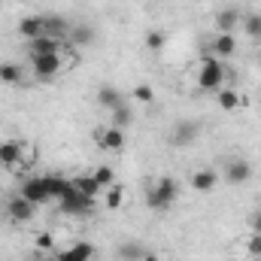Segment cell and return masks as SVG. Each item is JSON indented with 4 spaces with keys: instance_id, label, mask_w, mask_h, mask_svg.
<instances>
[{
    "instance_id": "obj_1",
    "label": "cell",
    "mask_w": 261,
    "mask_h": 261,
    "mask_svg": "<svg viewBox=\"0 0 261 261\" xmlns=\"http://www.w3.org/2000/svg\"><path fill=\"white\" fill-rule=\"evenodd\" d=\"M176 197H179V182H176L173 176H161V179L152 186V192H149V197H146V203H149V210L164 213V210H170V206L176 203Z\"/></svg>"
},
{
    "instance_id": "obj_2",
    "label": "cell",
    "mask_w": 261,
    "mask_h": 261,
    "mask_svg": "<svg viewBox=\"0 0 261 261\" xmlns=\"http://www.w3.org/2000/svg\"><path fill=\"white\" fill-rule=\"evenodd\" d=\"M225 76H228V70H225V64H222L216 55H206V58H200L197 85H200L203 91H219V88H222V82H225Z\"/></svg>"
},
{
    "instance_id": "obj_3",
    "label": "cell",
    "mask_w": 261,
    "mask_h": 261,
    "mask_svg": "<svg viewBox=\"0 0 261 261\" xmlns=\"http://www.w3.org/2000/svg\"><path fill=\"white\" fill-rule=\"evenodd\" d=\"M58 206L64 210L67 216H88V213H94V210H97V197L82 195V192L73 186V189H70V192L58 200Z\"/></svg>"
},
{
    "instance_id": "obj_4",
    "label": "cell",
    "mask_w": 261,
    "mask_h": 261,
    "mask_svg": "<svg viewBox=\"0 0 261 261\" xmlns=\"http://www.w3.org/2000/svg\"><path fill=\"white\" fill-rule=\"evenodd\" d=\"M31 70L37 79H55L64 70V58L61 55H31Z\"/></svg>"
},
{
    "instance_id": "obj_5",
    "label": "cell",
    "mask_w": 261,
    "mask_h": 261,
    "mask_svg": "<svg viewBox=\"0 0 261 261\" xmlns=\"http://www.w3.org/2000/svg\"><path fill=\"white\" fill-rule=\"evenodd\" d=\"M34 216H37V203H31L28 197L12 195L6 200V219H12L15 225H24V222H31Z\"/></svg>"
},
{
    "instance_id": "obj_6",
    "label": "cell",
    "mask_w": 261,
    "mask_h": 261,
    "mask_svg": "<svg viewBox=\"0 0 261 261\" xmlns=\"http://www.w3.org/2000/svg\"><path fill=\"white\" fill-rule=\"evenodd\" d=\"M94 143L103 149V152H122L125 149V130L119 128H94Z\"/></svg>"
},
{
    "instance_id": "obj_7",
    "label": "cell",
    "mask_w": 261,
    "mask_h": 261,
    "mask_svg": "<svg viewBox=\"0 0 261 261\" xmlns=\"http://www.w3.org/2000/svg\"><path fill=\"white\" fill-rule=\"evenodd\" d=\"M197 137H200V125L192 122V119H186V122H176L173 125V134H170V143L173 146H179V149H186V146H192Z\"/></svg>"
},
{
    "instance_id": "obj_8",
    "label": "cell",
    "mask_w": 261,
    "mask_h": 261,
    "mask_svg": "<svg viewBox=\"0 0 261 261\" xmlns=\"http://www.w3.org/2000/svg\"><path fill=\"white\" fill-rule=\"evenodd\" d=\"M21 197H28L31 203H46V200H52L49 197V192H46V179L43 176H28L24 182H21V192H18Z\"/></svg>"
},
{
    "instance_id": "obj_9",
    "label": "cell",
    "mask_w": 261,
    "mask_h": 261,
    "mask_svg": "<svg viewBox=\"0 0 261 261\" xmlns=\"http://www.w3.org/2000/svg\"><path fill=\"white\" fill-rule=\"evenodd\" d=\"M21 158H24V143H18V140H3L0 143V167L12 170V167L21 164Z\"/></svg>"
},
{
    "instance_id": "obj_10",
    "label": "cell",
    "mask_w": 261,
    "mask_h": 261,
    "mask_svg": "<svg viewBox=\"0 0 261 261\" xmlns=\"http://www.w3.org/2000/svg\"><path fill=\"white\" fill-rule=\"evenodd\" d=\"M94 252H97V249H94L88 240H79V243H73L70 249H55V261H91Z\"/></svg>"
},
{
    "instance_id": "obj_11",
    "label": "cell",
    "mask_w": 261,
    "mask_h": 261,
    "mask_svg": "<svg viewBox=\"0 0 261 261\" xmlns=\"http://www.w3.org/2000/svg\"><path fill=\"white\" fill-rule=\"evenodd\" d=\"M225 179H228L231 186H243L246 179H252V164L243 161V158H231V161L225 164Z\"/></svg>"
},
{
    "instance_id": "obj_12",
    "label": "cell",
    "mask_w": 261,
    "mask_h": 261,
    "mask_svg": "<svg viewBox=\"0 0 261 261\" xmlns=\"http://www.w3.org/2000/svg\"><path fill=\"white\" fill-rule=\"evenodd\" d=\"M64 52V40L55 37H37L28 43V55H61Z\"/></svg>"
},
{
    "instance_id": "obj_13",
    "label": "cell",
    "mask_w": 261,
    "mask_h": 261,
    "mask_svg": "<svg viewBox=\"0 0 261 261\" xmlns=\"http://www.w3.org/2000/svg\"><path fill=\"white\" fill-rule=\"evenodd\" d=\"M240 9H234V6H225V9H219L216 12V31L219 34H234V28L240 24Z\"/></svg>"
},
{
    "instance_id": "obj_14",
    "label": "cell",
    "mask_w": 261,
    "mask_h": 261,
    "mask_svg": "<svg viewBox=\"0 0 261 261\" xmlns=\"http://www.w3.org/2000/svg\"><path fill=\"white\" fill-rule=\"evenodd\" d=\"M97 103L113 113V110H119V107L128 103V100H125V94H122L116 85H100V88H97Z\"/></svg>"
},
{
    "instance_id": "obj_15",
    "label": "cell",
    "mask_w": 261,
    "mask_h": 261,
    "mask_svg": "<svg viewBox=\"0 0 261 261\" xmlns=\"http://www.w3.org/2000/svg\"><path fill=\"white\" fill-rule=\"evenodd\" d=\"M43 179H46V192H49L52 200H61V197L73 189V179H67V176H61V173H46Z\"/></svg>"
},
{
    "instance_id": "obj_16",
    "label": "cell",
    "mask_w": 261,
    "mask_h": 261,
    "mask_svg": "<svg viewBox=\"0 0 261 261\" xmlns=\"http://www.w3.org/2000/svg\"><path fill=\"white\" fill-rule=\"evenodd\" d=\"M67 34H70V24H67L61 15H43V37L64 40Z\"/></svg>"
},
{
    "instance_id": "obj_17",
    "label": "cell",
    "mask_w": 261,
    "mask_h": 261,
    "mask_svg": "<svg viewBox=\"0 0 261 261\" xmlns=\"http://www.w3.org/2000/svg\"><path fill=\"white\" fill-rule=\"evenodd\" d=\"M18 34L31 43V40H37V37H43V15H24L21 21H18Z\"/></svg>"
},
{
    "instance_id": "obj_18",
    "label": "cell",
    "mask_w": 261,
    "mask_h": 261,
    "mask_svg": "<svg viewBox=\"0 0 261 261\" xmlns=\"http://www.w3.org/2000/svg\"><path fill=\"white\" fill-rule=\"evenodd\" d=\"M237 52V37L234 34H216L213 40V55L216 58H231Z\"/></svg>"
},
{
    "instance_id": "obj_19",
    "label": "cell",
    "mask_w": 261,
    "mask_h": 261,
    "mask_svg": "<svg viewBox=\"0 0 261 261\" xmlns=\"http://www.w3.org/2000/svg\"><path fill=\"white\" fill-rule=\"evenodd\" d=\"M216 182H219L216 170H195L192 173V189H197V192H213Z\"/></svg>"
},
{
    "instance_id": "obj_20",
    "label": "cell",
    "mask_w": 261,
    "mask_h": 261,
    "mask_svg": "<svg viewBox=\"0 0 261 261\" xmlns=\"http://www.w3.org/2000/svg\"><path fill=\"white\" fill-rule=\"evenodd\" d=\"M21 79H24V70L18 64H9V61L0 64V82H6V85H21Z\"/></svg>"
},
{
    "instance_id": "obj_21",
    "label": "cell",
    "mask_w": 261,
    "mask_h": 261,
    "mask_svg": "<svg viewBox=\"0 0 261 261\" xmlns=\"http://www.w3.org/2000/svg\"><path fill=\"white\" fill-rule=\"evenodd\" d=\"M146 246L143 243H122L119 246V261H143L146 258Z\"/></svg>"
},
{
    "instance_id": "obj_22",
    "label": "cell",
    "mask_w": 261,
    "mask_h": 261,
    "mask_svg": "<svg viewBox=\"0 0 261 261\" xmlns=\"http://www.w3.org/2000/svg\"><path fill=\"white\" fill-rule=\"evenodd\" d=\"M73 186H76V189H79L82 195H88V197H97L100 192H103V189H100V186L94 182V176H91V173H82V176H73Z\"/></svg>"
},
{
    "instance_id": "obj_23",
    "label": "cell",
    "mask_w": 261,
    "mask_h": 261,
    "mask_svg": "<svg viewBox=\"0 0 261 261\" xmlns=\"http://www.w3.org/2000/svg\"><path fill=\"white\" fill-rule=\"evenodd\" d=\"M134 125V110H130L128 103H122L119 110H113V128H119V130H125Z\"/></svg>"
},
{
    "instance_id": "obj_24",
    "label": "cell",
    "mask_w": 261,
    "mask_h": 261,
    "mask_svg": "<svg viewBox=\"0 0 261 261\" xmlns=\"http://www.w3.org/2000/svg\"><path fill=\"white\" fill-rule=\"evenodd\" d=\"M219 107L222 110H240L243 100H240V94L234 88H219Z\"/></svg>"
},
{
    "instance_id": "obj_25",
    "label": "cell",
    "mask_w": 261,
    "mask_h": 261,
    "mask_svg": "<svg viewBox=\"0 0 261 261\" xmlns=\"http://www.w3.org/2000/svg\"><path fill=\"white\" fill-rule=\"evenodd\" d=\"M240 24H243V31L249 34V40H261V15H258V12L243 15V18H240Z\"/></svg>"
},
{
    "instance_id": "obj_26",
    "label": "cell",
    "mask_w": 261,
    "mask_h": 261,
    "mask_svg": "<svg viewBox=\"0 0 261 261\" xmlns=\"http://www.w3.org/2000/svg\"><path fill=\"white\" fill-rule=\"evenodd\" d=\"M91 176H94V182H97L103 192H107L110 186H116V170H113V167H107V164H103V167H97Z\"/></svg>"
},
{
    "instance_id": "obj_27",
    "label": "cell",
    "mask_w": 261,
    "mask_h": 261,
    "mask_svg": "<svg viewBox=\"0 0 261 261\" xmlns=\"http://www.w3.org/2000/svg\"><path fill=\"white\" fill-rule=\"evenodd\" d=\"M130 100H137V103H155V91H152V85H146V82L134 85V91H130Z\"/></svg>"
},
{
    "instance_id": "obj_28",
    "label": "cell",
    "mask_w": 261,
    "mask_h": 261,
    "mask_svg": "<svg viewBox=\"0 0 261 261\" xmlns=\"http://www.w3.org/2000/svg\"><path fill=\"white\" fill-rule=\"evenodd\" d=\"M122 200H125V189L122 186H110L107 189V197H103L107 210H122Z\"/></svg>"
},
{
    "instance_id": "obj_29",
    "label": "cell",
    "mask_w": 261,
    "mask_h": 261,
    "mask_svg": "<svg viewBox=\"0 0 261 261\" xmlns=\"http://www.w3.org/2000/svg\"><path fill=\"white\" fill-rule=\"evenodd\" d=\"M164 43H167V34H164V31H149V34H146V46H149L152 52L164 49Z\"/></svg>"
},
{
    "instance_id": "obj_30",
    "label": "cell",
    "mask_w": 261,
    "mask_h": 261,
    "mask_svg": "<svg viewBox=\"0 0 261 261\" xmlns=\"http://www.w3.org/2000/svg\"><path fill=\"white\" fill-rule=\"evenodd\" d=\"M37 249H43V252H55V240H52V234H37Z\"/></svg>"
},
{
    "instance_id": "obj_31",
    "label": "cell",
    "mask_w": 261,
    "mask_h": 261,
    "mask_svg": "<svg viewBox=\"0 0 261 261\" xmlns=\"http://www.w3.org/2000/svg\"><path fill=\"white\" fill-rule=\"evenodd\" d=\"M73 40H76V43H91V40H94V37H91V28H76V31H73Z\"/></svg>"
},
{
    "instance_id": "obj_32",
    "label": "cell",
    "mask_w": 261,
    "mask_h": 261,
    "mask_svg": "<svg viewBox=\"0 0 261 261\" xmlns=\"http://www.w3.org/2000/svg\"><path fill=\"white\" fill-rule=\"evenodd\" d=\"M246 249L255 255V258H261V234H252L249 237V243H246Z\"/></svg>"
},
{
    "instance_id": "obj_33",
    "label": "cell",
    "mask_w": 261,
    "mask_h": 261,
    "mask_svg": "<svg viewBox=\"0 0 261 261\" xmlns=\"http://www.w3.org/2000/svg\"><path fill=\"white\" fill-rule=\"evenodd\" d=\"M249 225H252V234H261V210L252 216V222H249Z\"/></svg>"
},
{
    "instance_id": "obj_34",
    "label": "cell",
    "mask_w": 261,
    "mask_h": 261,
    "mask_svg": "<svg viewBox=\"0 0 261 261\" xmlns=\"http://www.w3.org/2000/svg\"><path fill=\"white\" fill-rule=\"evenodd\" d=\"M28 261H55V255H52V258H46V255H31Z\"/></svg>"
},
{
    "instance_id": "obj_35",
    "label": "cell",
    "mask_w": 261,
    "mask_h": 261,
    "mask_svg": "<svg viewBox=\"0 0 261 261\" xmlns=\"http://www.w3.org/2000/svg\"><path fill=\"white\" fill-rule=\"evenodd\" d=\"M143 261H161V258H158L155 252H146V258H143Z\"/></svg>"
}]
</instances>
